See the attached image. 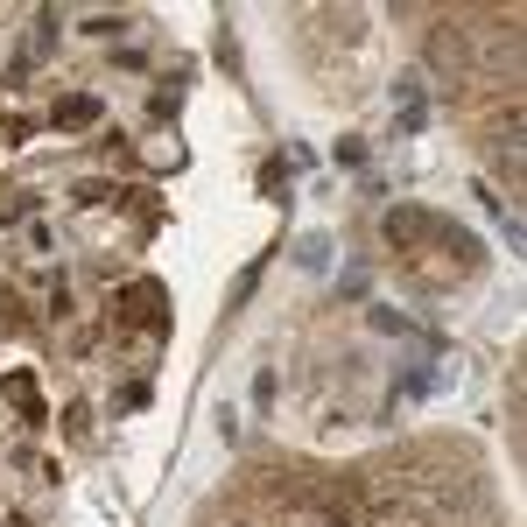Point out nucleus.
<instances>
[{
	"label": "nucleus",
	"instance_id": "f257e3e1",
	"mask_svg": "<svg viewBox=\"0 0 527 527\" xmlns=\"http://www.w3.org/2000/svg\"><path fill=\"white\" fill-rule=\"evenodd\" d=\"M436 232H443V218L422 211V204H394V211H387V239H394V246H422V239H436Z\"/></svg>",
	"mask_w": 527,
	"mask_h": 527
},
{
	"label": "nucleus",
	"instance_id": "f03ea898",
	"mask_svg": "<svg viewBox=\"0 0 527 527\" xmlns=\"http://www.w3.org/2000/svg\"><path fill=\"white\" fill-rule=\"evenodd\" d=\"M127 324H169V310H162V289H155V282H134V289H127Z\"/></svg>",
	"mask_w": 527,
	"mask_h": 527
},
{
	"label": "nucleus",
	"instance_id": "7ed1b4c3",
	"mask_svg": "<svg viewBox=\"0 0 527 527\" xmlns=\"http://www.w3.org/2000/svg\"><path fill=\"white\" fill-rule=\"evenodd\" d=\"M429 64H436V71H464V64H471L464 36H457V29H436V36H429Z\"/></svg>",
	"mask_w": 527,
	"mask_h": 527
},
{
	"label": "nucleus",
	"instance_id": "20e7f679",
	"mask_svg": "<svg viewBox=\"0 0 527 527\" xmlns=\"http://www.w3.org/2000/svg\"><path fill=\"white\" fill-rule=\"evenodd\" d=\"M92 120H99V99H92V92L57 99V127H92Z\"/></svg>",
	"mask_w": 527,
	"mask_h": 527
},
{
	"label": "nucleus",
	"instance_id": "39448f33",
	"mask_svg": "<svg viewBox=\"0 0 527 527\" xmlns=\"http://www.w3.org/2000/svg\"><path fill=\"white\" fill-rule=\"evenodd\" d=\"M0 387H8V401H22V415H29V422H43V401H36V380H29V373H8Z\"/></svg>",
	"mask_w": 527,
	"mask_h": 527
}]
</instances>
